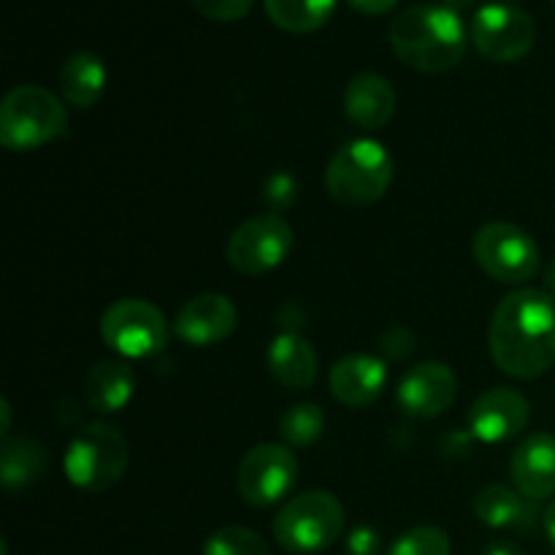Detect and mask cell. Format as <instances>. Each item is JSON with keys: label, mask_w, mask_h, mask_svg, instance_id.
Instances as JSON below:
<instances>
[{"label": "cell", "mask_w": 555, "mask_h": 555, "mask_svg": "<svg viewBox=\"0 0 555 555\" xmlns=\"http://www.w3.org/2000/svg\"><path fill=\"white\" fill-rule=\"evenodd\" d=\"M325 431V412L312 401L293 404L285 415L280 417V437L285 439L287 448H309L318 442Z\"/></svg>", "instance_id": "obj_24"}, {"label": "cell", "mask_w": 555, "mask_h": 555, "mask_svg": "<svg viewBox=\"0 0 555 555\" xmlns=\"http://www.w3.org/2000/svg\"><path fill=\"white\" fill-rule=\"evenodd\" d=\"M0 415H3V426H0V434H3V437H9V431H11V404L9 401H0Z\"/></svg>", "instance_id": "obj_32"}, {"label": "cell", "mask_w": 555, "mask_h": 555, "mask_svg": "<svg viewBox=\"0 0 555 555\" xmlns=\"http://www.w3.org/2000/svg\"><path fill=\"white\" fill-rule=\"evenodd\" d=\"M393 184V157L379 141L356 139L328 163L325 188L345 206H372Z\"/></svg>", "instance_id": "obj_4"}, {"label": "cell", "mask_w": 555, "mask_h": 555, "mask_svg": "<svg viewBox=\"0 0 555 555\" xmlns=\"http://www.w3.org/2000/svg\"><path fill=\"white\" fill-rule=\"evenodd\" d=\"M47 469V450L30 437L5 439L0 448V482L5 491L33 486Z\"/></svg>", "instance_id": "obj_22"}, {"label": "cell", "mask_w": 555, "mask_h": 555, "mask_svg": "<svg viewBox=\"0 0 555 555\" xmlns=\"http://www.w3.org/2000/svg\"><path fill=\"white\" fill-rule=\"evenodd\" d=\"M450 551H453V542L448 531L439 526H415L396 537L388 555H450Z\"/></svg>", "instance_id": "obj_26"}, {"label": "cell", "mask_w": 555, "mask_h": 555, "mask_svg": "<svg viewBox=\"0 0 555 555\" xmlns=\"http://www.w3.org/2000/svg\"><path fill=\"white\" fill-rule=\"evenodd\" d=\"M475 515L491 529L507 531H534L542 518L534 499L524 496L518 488H507L502 482H491L477 493Z\"/></svg>", "instance_id": "obj_17"}, {"label": "cell", "mask_w": 555, "mask_h": 555, "mask_svg": "<svg viewBox=\"0 0 555 555\" xmlns=\"http://www.w3.org/2000/svg\"><path fill=\"white\" fill-rule=\"evenodd\" d=\"M238 312L233 301L222 293H204L195 296L179 309L173 331L182 341L193 347H211L225 341L236 331Z\"/></svg>", "instance_id": "obj_14"}, {"label": "cell", "mask_w": 555, "mask_h": 555, "mask_svg": "<svg viewBox=\"0 0 555 555\" xmlns=\"http://www.w3.org/2000/svg\"><path fill=\"white\" fill-rule=\"evenodd\" d=\"M459 377L442 361H423L404 374L399 385V406L417 421H434L453 406Z\"/></svg>", "instance_id": "obj_12"}, {"label": "cell", "mask_w": 555, "mask_h": 555, "mask_svg": "<svg viewBox=\"0 0 555 555\" xmlns=\"http://www.w3.org/2000/svg\"><path fill=\"white\" fill-rule=\"evenodd\" d=\"M204 555H271L263 537L244 526H225L206 540Z\"/></svg>", "instance_id": "obj_25"}, {"label": "cell", "mask_w": 555, "mask_h": 555, "mask_svg": "<svg viewBox=\"0 0 555 555\" xmlns=\"http://www.w3.org/2000/svg\"><path fill=\"white\" fill-rule=\"evenodd\" d=\"M266 14L287 33H314L334 16L336 0H263Z\"/></svg>", "instance_id": "obj_23"}, {"label": "cell", "mask_w": 555, "mask_h": 555, "mask_svg": "<svg viewBox=\"0 0 555 555\" xmlns=\"http://www.w3.org/2000/svg\"><path fill=\"white\" fill-rule=\"evenodd\" d=\"M68 112L63 101L36 85L14 87L0 103V144L11 152H30L65 135Z\"/></svg>", "instance_id": "obj_3"}, {"label": "cell", "mask_w": 555, "mask_h": 555, "mask_svg": "<svg viewBox=\"0 0 555 555\" xmlns=\"http://www.w3.org/2000/svg\"><path fill=\"white\" fill-rule=\"evenodd\" d=\"M350 5L356 11H361V14L379 16V14H388L390 9H396L399 0H350Z\"/></svg>", "instance_id": "obj_29"}, {"label": "cell", "mask_w": 555, "mask_h": 555, "mask_svg": "<svg viewBox=\"0 0 555 555\" xmlns=\"http://www.w3.org/2000/svg\"><path fill=\"white\" fill-rule=\"evenodd\" d=\"M383 537L374 526H356L345 540V555H379Z\"/></svg>", "instance_id": "obj_28"}, {"label": "cell", "mask_w": 555, "mask_h": 555, "mask_svg": "<svg viewBox=\"0 0 555 555\" xmlns=\"http://www.w3.org/2000/svg\"><path fill=\"white\" fill-rule=\"evenodd\" d=\"M472 43L491 63H515L534 49L537 27L524 9L513 3H488L472 20Z\"/></svg>", "instance_id": "obj_10"}, {"label": "cell", "mask_w": 555, "mask_h": 555, "mask_svg": "<svg viewBox=\"0 0 555 555\" xmlns=\"http://www.w3.org/2000/svg\"><path fill=\"white\" fill-rule=\"evenodd\" d=\"M298 480V459L287 444L266 442L249 450L236 472L238 496L249 507H271L293 491Z\"/></svg>", "instance_id": "obj_11"}, {"label": "cell", "mask_w": 555, "mask_h": 555, "mask_svg": "<svg viewBox=\"0 0 555 555\" xmlns=\"http://www.w3.org/2000/svg\"><path fill=\"white\" fill-rule=\"evenodd\" d=\"M493 363L515 379H537L555 366V298L520 287L504 296L488 331Z\"/></svg>", "instance_id": "obj_1"}, {"label": "cell", "mask_w": 555, "mask_h": 555, "mask_svg": "<svg viewBox=\"0 0 555 555\" xmlns=\"http://www.w3.org/2000/svg\"><path fill=\"white\" fill-rule=\"evenodd\" d=\"M509 475L524 496L542 502L555 496V434L540 431L515 448Z\"/></svg>", "instance_id": "obj_15"}, {"label": "cell", "mask_w": 555, "mask_h": 555, "mask_svg": "<svg viewBox=\"0 0 555 555\" xmlns=\"http://www.w3.org/2000/svg\"><path fill=\"white\" fill-rule=\"evenodd\" d=\"M128 461L130 448L122 431L95 421L74 434L63 466L70 486L87 493H101L122 480Z\"/></svg>", "instance_id": "obj_5"}, {"label": "cell", "mask_w": 555, "mask_h": 555, "mask_svg": "<svg viewBox=\"0 0 555 555\" xmlns=\"http://www.w3.org/2000/svg\"><path fill=\"white\" fill-rule=\"evenodd\" d=\"M388 383V366L374 356H347L331 366L328 385L339 404L361 410L383 396Z\"/></svg>", "instance_id": "obj_16"}, {"label": "cell", "mask_w": 555, "mask_h": 555, "mask_svg": "<svg viewBox=\"0 0 555 555\" xmlns=\"http://www.w3.org/2000/svg\"><path fill=\"white\" fill-rule=\"evenodd\" d=\"M531 421V404L515 388H488L469 410V431L480 442L499 444L515 439Z\"/></svg>", "instance_id": "obj_13"}, {"label": "cell", "mask_w": 555, "mask_h": 555, "mask_svg": "<svg viewBox=\"0 0 555 555\" xmlns=\"http://www.w3.org/2000/svg\"><path fill=\"white\" fill-rule=\"evenodd\" d=\"M106 65L98 54L76 52L63 63L57 76L60 95L74 108H92L106 92Z\"/></svg>", "instance_id": "obj_21"}, {"label": "cell", "mask_w": 555, "mask_h": 555, "mask_svg": "<svg viewBox=\"0 0 555 555\" xmlns=\"http://www.w3.org/2000/svg\"><path fill=\"white\" fill-rule=\"evenodd\" d=\"M542 526H545V534H547V540H551L553 545H555V499H553L551 504H547L545 515H542Z\"/></svg>", "instance_id": "obj_31"}, {"label": "cell", "mask_w": 555, "mask_h": 555, "mask_svg": "<svg viewBox=\"0 0 555 555\" xmlns=\"http://www.w3.org/2000/svg\"><path fill=\"white\" fill-rule=\"evenodd\" d=\"M472 255L491 280L502 285H526L540 271V247L513 222H488L472 238Z\"/></svg>", "instance_id": "obj_7"}, {"label": "cell", "mask_w": 555, "mask_h": 555, "mask_svg": "<svg viewBox=\"0 0 555 555\" xmlns=\"http://www.w3.org/2000/svg\"><path fill=\"white\" fill-rule=\"evenodd\" d=\"M269 369L276 383L285 385V388L307 390L318 383L320 361L314 347L301 334L285 331L271 341Z\"/></svg>", "instance_id": "obj_19"}, {"label": "cell", "mask_w": 555, "mask_h": 555, "mask_svg": "<svg viewBox=\"0 0 555 555\" xmlns=\"http://www.w3.org/2000/svg\"><path fill=\"white\" fill-rule=\"evenodd\" d=\"M545 293L551 298H555V258L551 260V266L545 269Z\"/></svg>", "instance_id": "obj_33"}, {"label": "cell", "mask_w": 555, "mask_h": 555, "mask_svg": "<svg viewBox=\"0 0 555 555\" xmlns=\"http://www.w3.org/2000/svg\"><path fill=\"white\" fill-rule=\"evenodd\" d=\"M345 114L361 130H379L396 114V90L385 76L358 74L345 90Z\"/></svg>", "instance_id": "obj_18"}, {"label": "cell", "mask_w": 555, "mask_h": 555, "mask_svg": "<svg viewBox=\"0 0 555 555\" xmlns=\"http://www.w3.org/2000/svg\"><path fill=\"white\" fill-rule=\"evenodd\" d=\"M293 249V228L276 211L255 215L233 231L228 242V263L244 276H260L285 263Z\"/></svg>", "instance_id": "obj_9"}, {"label": "cell", "mask_w": 555, "mask_h": 555, "mask_svg": "<svg viewBox=\"0 0 555 555\" xmlns=\"http://www.w3.org/2000/svg\"><path fill=\"white\" fill-rule=\"evenodd\" d=\"M388 38L396 57L421 74H444L466 54L464 22L450 5H410L390 22Z\"/></svg>", "instance_id": "obj_2"}, {"label": "cell", "mask_w": 555, "mask_h": 555, "mask_svg": "<svg viewBox=\"0 0 555 555\" xmlns=\"http://www.w3.org/2000/svg\"><path fill=\"white\" fill-rule=\"evenodd\" d=\"M135 393V372L125 361H101L85 379V401L101 415H114L130 404Z\"/></svg>", "instance_id": "obj_20"}, {"label": "cell", "mask_w": 555, "mask_h": 555, "mask_svg": "<svg viewBox=\"0 0 555 555\" xmlns=\"http://www.w3.org/2000/svg\"><path fill=\"white\" fill-rule=\"evenodd\" d=\"M171 325L144 298H119L103 312L101 339L122 358H152L166 350Z\"/></svg>", "instance_id": "obj_8"}, {"label": "cell", "mask_w": 555, "mask_h": 555, "mask_svg": "<svg viewBox=\"0 0 555 555\" xmlns=\"http://www.w3.org/2000/svg\"><path fill=\"white\" fill-rule=\"evenodd\" d=\"M198 14L215 22H238L249 14L255 0H190Z\"/></svg>", "instance_id": "obj_27"}, {"label": "cell", "mask_w": 555, "mask_h": 555, "mask_svg": "<svg viewBox=\"0 0 555 555\" xmlns=\"http://www.w3.org/2000/svg\"><path fill=\"white\" fill-rule=\"evenodd\" d=\"M553 3H555V0H553Z\"/></svg>", "instance_id": "obj_34"}, {"label": "cell", "mask_w": 555, "mask_h": 555, "mask_svg": "<svg viewBox=\"0 0 555 555\" xmlns=\"http://www.w3.org/2000/svg\"><path fill=\"white\" fill-rule=\"evenodd\" d=\"M345 531V507L328 491L293 496L274 518V540L287 553H320Z\"/></svg>", "instance_id": "obj_6"}, {"label": "cell", "mask_w": 555, "mask_h": 555, "mask_svg": "<svg viewBox=\"0 0 555 555\" xmlns=\"http://www.w3.org/2000/svg\"><path fill=\"white\" fill-rule=\"evenodd\" d=\"M482 555H524V551H520L515 542L496 540V542H491V545L486 547V553H482Z\"/></svg>", "instance_id": "obj_30"}]
</instances>
